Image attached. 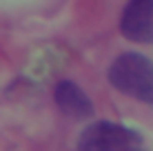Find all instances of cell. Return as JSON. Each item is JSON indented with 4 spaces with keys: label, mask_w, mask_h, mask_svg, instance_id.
<instances>
[{
    "label": "cell",
    "mask_w": 153,
    "mask_h": 151,
    "mask_svg": "<svg viewBox=\"0 0 153 151\" xmlns=\"http://www.w3.org/2000/svg\"><path fill=\"white\" fill-rule=\"evenodd\" d=\"M120 33L131 42L153 45V0H129L120 16Z\"/></svg>",
    "instance_id": "3"
},
{
    "label": "cell",
    "mask_w": 153,
    "mask_h": 151,
    "mask_svg": "<svg viewBox=\"0 0 153 151\" xmlns=\"http://www.w3.org/2000/svg\"><path fill=\"white\" fill-rule=\"evenodd\" d=\"M129 151H146V149H144V144H138V147H133V149H129Z\"/></svg>",
    "instance_id": "5"
},
{
    "label": "cell",
    "mask_w": 153,
    "mask_h": 151,
    "mask_svg": "<svg viewBox=\"0 0 153 151\" xmlns=\"http://www.w3.org/2000/svg\"><path fill=\"white\" fill-rule=\"evenodd\" d=\"M144 144L140 131L111 120H96L80 133L76 151H129Z\"/></svg>",
    "instance_id": "2"
},
{
    "label": "cell",
    "mask_w": 153,
    "mask_h": 151,
    "mask_svg": "<svg viewBox=\"0 0 153 151\" xmlns=\"http://www.w3.org/2000/svg\"><path fill=\"white\" fill-rule=\"evenodd\" d=\"M53 100L58 109L65 113L67 118H73V120H91L96 109H93L91 98L84 93V89L78 82L69 80H60L53 89Z\"/></svg>",
    "instance_id": "4"
},
{
    "label": "cell",
    "mask_w": 153,
    "mask_h": 151,
    "mask_svg": "<svg viewBox=\"0 0 153 151\" xmlns=\"http://www.w3.org/2000/svg\"><path fill=\"white\" fill-rule=\"evenodd\" d=\"M107 80L113 89L153 107V60L138 51H124L111 62Z\"/></svg>",
    "instance_id": "1"
}]
</instances>
